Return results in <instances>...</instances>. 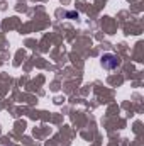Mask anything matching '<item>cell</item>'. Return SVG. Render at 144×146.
<instances>
[{"label": "cell", "mask_w": 144, "mask_h": 146, "mask_svg": "<svg viewBox=\"0 0 144 146\" xmlns=\"http://www.w3.org/2000/svg\"><path fill=\"white\" fill-rule=\"evenodd\" d=\"M100 63H102V66L105 70H115L119 66V58L115 54H112V53H105V54H102Z\"/></svg>", "instance_id": "cell-1"}]
</instances>
